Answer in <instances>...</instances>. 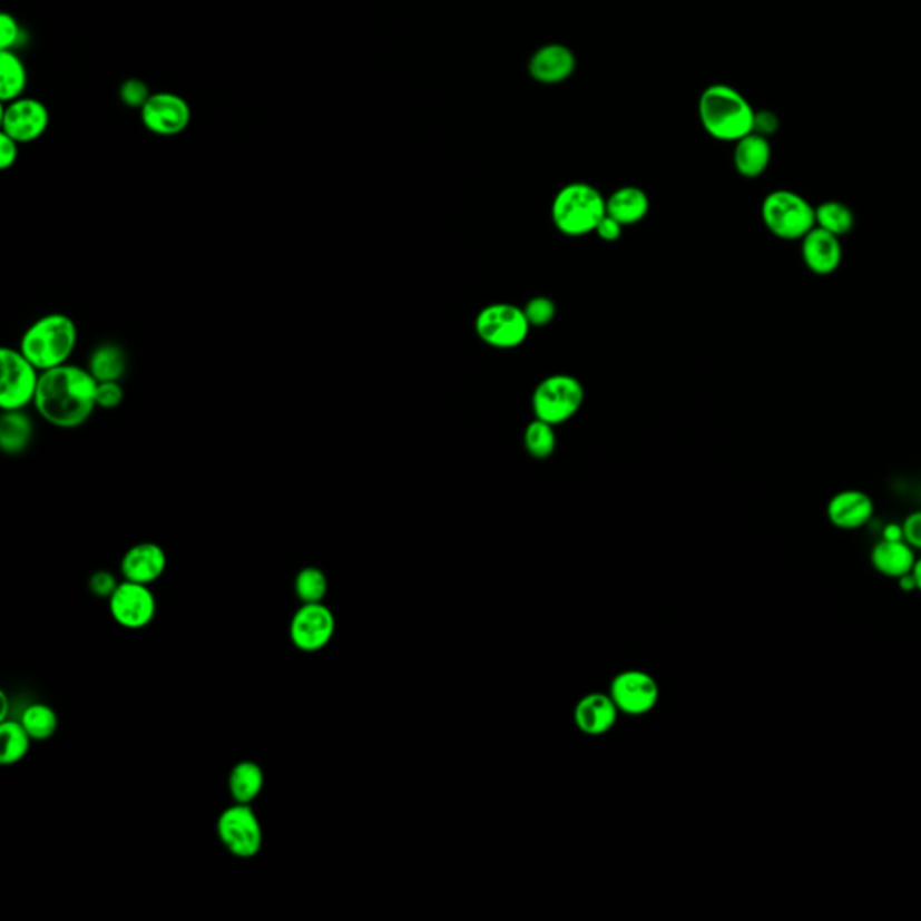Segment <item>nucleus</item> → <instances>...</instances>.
<instances>
[{
    "label": "nucleus",
    "instance_id": "1",
    "mask_svg": "<svg viewBox=\"0 0 921 921\" xmlns=\"http://www.w3.org/2000/svg\"><path fill=\"white\" fill-rule=\"evenodd\" d=\"M98 380L87 368L63 364L42 371L33 408L42 420L57 429H78L98 409Z\"/></svg>",
    "mask_w": 921,
    "mask_h": 921
},
{
    "label": "nucleus",
    "instance_id": "2",
    "mask_svg": "<svg viewBox=\"0 0 921 921\" xmlns=\"http://www.w3.org/2000/svg\"><path fill=\"white\" fill-rule=\"evenodd\" d=\"M756 117L753 105L731 85H709L698 98L702 128L722 143H736L756 130Z\"/></svg>",
    "mask_w": 921,
    "mask_h": 921
},
{
    "label": "nucleus",
    "instance_id": "3",
    "mask_svg": "<svg viewBox=\"0 0 921 921\" xmlns=\"http://www.w3.org/2000/svg\"><path fill=\"white\" fill-rule=\"evenodd\" d=\"M78 346V326L66 314H47L29 324L20 337L19 350L40 371L69 364Z\"/></svg>",
    "mask_w": 921,
    "mask_h": 921
},
{
    "label": "nucleus",
    "instance_id": "4",
    "mask_svg": "<svg viewBox=\"0 0 921 921\" xmlns=\"http://www.w3.org/2000/svg\"><path fill=\"white\" fill-rule=\"evenodd\" d=\"M605 215L607 198L592 184H566L552 198V224L569 238L595 233Z\"/></svg>",
    "mask_w": 921,
    "mask_h": 921
},
{
    "label": "nucleus",
    "instance_id": "5",
    "mask_svg": "<svg viewBox=\"0 0 921 921\" xmlns=\"http://www.w3.org/2000/svg\"><path fill=\"white\" fill-rule=\"evenodd\" d=\"M762 221L777 239L801 242L815 227V207L800 193L776 189L763 198Z\"/></svg>",
    "mask_w": 921,
    "mask_h": 921
},
{
    "label": "nucleus",
    "instance_id": "6",
    "mask_svg": "<svg viewBox=\"0 0 921 921\" xmlns=\"http://www.w3.org/2000/svg\"><path fill=\"white\" fill-rule=\"evenodd\" d=\"M585 402V389L572 374L557 373L538 382L531 396L535 418L561 425L578 414Z\"/></svg>",
    "mask_w": 921,
    "mask_h": 921
},
{
    "label": "nucleus",
    "instance_id": "7",
    "mask_svg": "<svg viewBox=\"0 0 921 921\" xmlns=\"http://www.w3.org/2000/svg\"><path fill=\"white\" fill-rule=\"evenodd\" d=\"M531 332L525 308L511 303H491L476 317V333L481 342L496 350L522 346Z\"/></svg>",
    "mask_w": 921,
    "mask_h": 921
},
{
    "label": "nucleus",
    "instance_id": "8",
    "mask_svg": "<svg viewBox=\"0 0 921 921\" xmlns=\"http://www.w3.org/2000/svg\"><path fill=\"white\" fill-rule=\"evenodd\" d=\"M2 382H0V409L2 411H23L33 405L37 398L40 374L33 362L23 356L19 347H2Z\"/></svg>",
    "mask_w": 921,
    "mask_h": 921
},
{
    "label": "nucleus",
    "instance_id": "9",
    "mask_svg": "<svg viewBox=\"0 0 921 921\" xmlns=\"http://www.w3.org/2000/svg\"><path fill=\"white\" fill-rule=\"evenodd\" d=\"M216 833L231 855L253 859L262 852L263 829L254 810L244 803H234L216 821Z\"/></svg>",
    "mask_w": 921,
    "mask_h": 921
},
{
    "label": "nucleus",
    "instance_id": "10",
    "mask_svg": "<svg viewBox=\"0 0 921 921\" xmlns=\"http://www.w3.org/2000/svg\"><path fill=\"white\" fill-rule=\"evenodd\" d=\"M108 610L117 625L128 630H139L154 621L157 599L148 585L125 580L108 598Z\"/></svg>",
    "mask_w": 921,
    "mask_h": 921
},
{
    "label": "nucleus",
    "instance_id": "11",
    "mask_svg": "<svg viewBox=\"0 0 921 921\" xmlns=\"http://www.w3.org/2000/svg\"><path fill=\"white\" fill-rule=\"evenodd\" d=\"M335 614L323 604H303L291 621L292 645L297 650L314 654L330 645L335 636Z\"/></svg>",
    "mask_w": 921,
    "mask_h": 921
},
{
    "label": "nucleus",
    "instance_id": "12",
    "mask_svg": "<svg viewBox=\"0 0 921 921\" xmlns=\"http://www.w3.org/2000/svg\"><path fill=\"white\" fill-rule=\"evenodd\" d=\"M192 121V108L177 94L160 92L150 96L143 105V123L157 136L172 137L183 134Z\"/></svg>",
    "mask_w": 921,
    "mask_h": 921
},
{
    "label": "nucleus",
    "instance_id": "13",
    "mask_svg": "<svg viewBox=\"0 0 921 921\" xmlns=\"http://www.w3.org/2000/svg\"><path fill=\"white\" fill-rule=\"evenodd\" d=\"M49 127V110L37 99H14L4 108L2 128L17 143H31Z\"/></svg>",
    "mask_w": 921,
    "mask_h": 921
},
{
    "label": "nucleus",
    "instance_id": "14",
    "mask_svg": "<svg viewBox=\"0 0 921 921\" xmlns=\"http://www.w3.org/2000/svg\"><path fill=\"white\" fill-rule=\"evenodd\" d=\"M576 70L572 49L564 43H546L529 57L528 75L540 85H558L569 80Z\"/></svg>",
    "mask_w": 921,
    "mask_h": 921
},
{
    "label": "nucleus",
    "instance_id": "15",
    "mask_svg": "<svg viewBox=\"0 0 921 921\" xmlns=\"http://www.w3.org/2000/svg\"><path fill=\"white\" fill-rule=\"evenodd\" d=\"M875 515V502L865 491L842 490L832 497L826 506V517L833 528L856 531L870 525Z\"/></svg>",
    "mask_w": 921,
    "mask_h": 921
},
{
    "label": "nucleus",
    "instance_id": "16",
    "mask_svg": "<svg viewBox=\"0 0 921 921\" xmlns=\"http://www.w3.org/2000/svg\"><path fill=\"white\" fill-rule=\"evenodd\" d=\"M842 256L841 238L817 225L801 239V259L815 276H832L841 267Z\"/></svg>",
    "mask_w": 921,
    "mask_h": 921
},
{
    "label": "nucleus",
    "instance_id": "17",
    "mask_svg": "<svg viewBox=\"0 0 921 921\" xmlns=\"http://www.w3.org/2000/svg\"><path fill=\"white\" fill-rule=\"evenodd\" d=\"M659 698V688L650 675L643 672H627L613 683V700L623 712L641 715L650 712Z\"/></svg>",
    "mask_w": 921,
    "mask_h": 921
},
{
    "label": "nucleus",
    "instance_id": "18",
    "mask_svg": "<svg viewBox=\"0 0 921 921\" xmlns=\"http://www.w3.org/2000/svg\"><path fill=\"white\" fill-rule=\"evenodd\" d=\"M168 558L159 543L143 542L125 552L121 560V575L125 580L150 585L159 580L166 571Z\"/></svg>",
    "mask_w": 921,
    "mask_h": 921
},
{
    "label": "nucleus",
    "instance_id": "19",
    "mask_svg": "<svg viewBox=\"0 0 921 921\" xmlns=\"http://www.w3.org/2000/svg\"><path fill=\"white\" fill-rule=\"evenodd\" d=\"M917 549H912L905 540H885L880 538L870 552V561L879 575L899 581L903 576L911 575L917 564Z\"/></svg>",
    "mask_w": 921,
    "mask_h": 921
},
{
    "label": "nucleus",
    "instance_id": "20",
    "mask_svg": "<svg viewBox=\"0 0 921 921\" xmlns=\"http://www.w3.org/2000/svg\"><path fill=\"white\" fill-rule=\"evenodd\" d=\"M772 159V146L767 136L751 131L748 136L736 140L733 164L738 175L744 178H758L767 172Z\"/></svg>",
    "mask_w": 921,
    "mask_h": 921
},
{
    "label": "nucleus",
    "instance_id": "21",
    "mask_svg": "<svg viewBox=\"0 0 921 921\" xmlns=\"http://www.w3.org/2000/svg\"><path fill=\"white\" fill-rule=\"evenodd\" d=\"M648 210H650V198L641 187H618L610 197H607V215L616 218L623 227H630L645 221Z\"/></svg>",
    "mask_w": 921,
    "mask_h": 921
},
{
    "label": "nucleus",
    "instance_id": "22",
    "mask_svg": "<svg viewBox=\"0 0 921 921\" xmlns=\"http://www.w3.org/2000/svg\"><path fill=\"white\" fill-rule=\"evenodd\" d=\"M616 702L605 695H589L576 707V724L587 735H604L616 722Z\"/></svg>",
    "mask_w": 921,
    "mask_h": 921
},
{
    "label": "nucleus",
    "instance_id": "23",
    "mask_svg": "<svg viewBox=\"0 0 921 921\" xmlns=\"http://www.w3.org/2000/svg\"><path fill=\"white\" fill-rule=\"evenodd\" d=\"M33 420L23 411H2L0 418V447L4 454L19 455L33 441Z\"/></svg>",
    "mask_w": 921,
    "mask_h": 921
},
{
    "label": "nucleus",
    "instance_id": "24",
    "mask_svg": "<svg viewBox=\"0 0 921 921\" xmlns=\"http://www.w3.org/2000/svg\"><path fill=\"white\" fill-rule=\"evenodd\" d=\"M127 351L116 342H104L94 347L87 370L98 382H119L127 373Z\"/></svg>",
    "mask_w": 921,
    "mask_h": 921
},
{
    "label": "nucleus",
    "instance_id": "25",
    "mask_svg": "<svg viewBox=\"0 0 921 921\" xmlns=\"http://www.w3.org/2000/svg\"><path fill=\"white\" fill-rule=\"evenodd\" d=\"M265 785V774L259 763L244 760L236 763L229 774V792L234 803L251 805L257 795L262 794Z\"/></svg>",
    "mask_w": 921,
    "mask_h": 921
},
{
    "label": "nucleus",
    "instance_id": "26",
    "mask_svg": "<svg viewBox=\"0 0 921 921\" xmlns=\"http://www.w3.org/2000/svg\"><path fill=\"white\" fill-rule=\"evenodd\" d=\"M815 225L842 238L855 229V215L844 202L826 200L815 207Z\"/></svg>",
    "mask_w": 921,
    "mask_h": 921
},
{
    "label": "nucleus",
    "instance_id": "27",
    "mask_svg": "<svg viewBox=\"0 0 921 921\" xmlns=\"http://www.w3.org/2000/svg\"><path fill=\"white\" fill-rule=\"evenodd\" d=\"M26 67L20 58L11 51L0 52V98L6 104L20 98L26 89Z\"/></svg>",
    "mask_w": 921,
    "mask_h": 921
},
{
    "label": "nucleus",
    "instance_id": "28",
    "mask_svg": "<svg viewBox=\"0 0 921 921\" xmlns=\"http://www.w3.org/2000/svg\"><path fill=\"white\" fill-rule=\"evenodd\" d=\"M0 738H2V754H0V763L2 765H14V763L22 762L28 756L29 748H31V736L28 731L23 729V725L17 721H4L0 725Z\"/></svg>",
    "mask_w": 921,
    "mask_h": 921
},
{
    "label": "nucleus",
    "instance_id": "29",
    "mask_svg": "<svg viewBox=\"0 0 921 921\" xmlns=\"http://www.w3.org/2000/svg\"><path fill=\"white\" fill-rule=\"evenodd\" d=\"M20 724L28 731L29 736L38 742L51 738L58 731V715L51 706L42 702H33L20 715Z\"/></svg>",
    "mask_w": 921,
    "mask_h": 921
},
{
    "label": "nucleus",
    "instance_id": "30",
    "mask_svg": "<svg viewBox=\"0 0 921 921\" xmlns=\"http://www.w3.org/2000/svg\"><path fill=\"white\" fill-rule=\"evenodd\" d=\"M526 452L533 459H549L557 450V432L555 425L535 418L529 421L525 431Z\"/></svg>",
    "mask_w": 921,
    "mask_h": 921
},
{
    "label": "nucleus",
    "instance_id": "31",
    "mask_svg": "<svg viewBox=\"0 0 921 921\" xmlns=\"http://www.w3.org/2000/svg\"><path fill=\"white\" fill-rule=\"evenodd\" d=\"M295 596L301 604H323L327 592V578L319 567H304L294 581Z\"/></svg>",
    "mask_w": 921,
    "mask_h": 921
},
{
    "label": "nucleus",
    "instance_id": "32",
    "mask_svg": "<svg viewBox=\"0 0 921 921\" xmlns=\"http://www.w3.org/2000/svg\"><path fill=\"white\" fill-rule=\"evenodd\" d=\"M525 314L531 327H546L557 317V303L546 295H535L526 303Z\"/></svg>",
    "mask_w": 921,
    "mask_h": 921
},
{
    "label": "nucleus",
    "instance_id": "33",
    "mask_svg": "<svg viewBox=\"0 0 921 921\" xmlns=\"http://www.w3.org/2000/svg\"><path fill=\"white\" fill-rule=\"evenodd\" d=\"M96 400H98L99 409L114 411V409L119 408L123 400H125V389H123L119 382H99Z\"/></svg>",
    "mask_w": 921,
    "mask_h": 921
},
{
    "label": "nucleus",
    "instance_id": "34",
    "mask_svg": "<svg viewBox=\"0 0 921 921\" xmlns=\"http://www.w3.org/2000/svg\"><path fill=\"white\" fill-rule=\"evenodd\" d=\"M117 585H119V581L116 580V576L108 571L94 572L89 578L90 592L98 596V598H110L114 590L117 589Z\"/></svg>",
    "mask_w": 921,
    "mask_h": 921
},
{
    "label": "nucleus",
    "instance_id": "35",
    "mask_svg": "<svg viewBox=\"0 0 921 921\" xmlns=\"http://www.w3.org/2000/svg\"><path fill=\"white\" fill-rule=\"evenodd\" d=\"M20 40V26L17 19L10 13H2L0 17V47L2 51H10Z\"/></svg>",
    "mask_w": 921,
    "mask_h": 921
},
{
    "label": "nucleus",
    "instance_id": "36",
    "mask_svg": "<svg viewBox=\"0 0 921 921\" xmlns=\"http://www.w3.org/2000/svg\"><path fill=\"white\" fill-rule=\"evenodd\" d=\"M903 540L921 552V510L912 511L902 522Z\"/></svg>",
    "mask_w": 921,
    "mask_h": 921
},
{
    "label": "nucleus",
    "instance_id": "37",
    "mask_svg": "<svg viewBox=\"0 0 921 921\" xmlns=\"http://www.w3.org/2000/svg\"><path fill=\"white\" fill-rule=\"evenodd\" d=\"M623 229H625V227H623L616 218L605 215L601 222H599L598 227H596L595 234L601 242L613 244V242H618V239L621 238Z\"/></svg>",
    "mask_w": 921,
    "mask_h": 921
},
{
    "label": "nucleus",
    "instance_id": "38",
    "mask_svg": "<svg viewBox=\"0 0 921 921\" xmlns=\"http://www.w3.org/2000/svg\"><path fill=\"white\" fill-rule=\"evenodd\" d=\"M123 99H125V104L131 105V107H137V105H145L150 96H148V90H146V85L140 84L137 80H130L125 84L121 90Z\"/></svg>",
    "mask_w": 921,
    "mask_h": 921
},
{
    "label": "nucleus",
    "instance_id": "39",
    "mask_svg": "<svg viewBox=\"0 0 921 921\" xmlns=\"http://www.w3.org/2000/svg\"><path fill=\"white\" fill-rule=\"evenodd\" d=\"M19 159V143L8 134L0 136V168L10 169Z\"/></svg>",
    "mask_w": 921,
    "mask_h": 921
},
{
    "label": "nucleus",
    "instance_id": "40",
    "mask_svg": "<svg viewBox=\"0 0 921 921\" xmlns=\"http://www.w3.org/2000/svg\"><path fill=\"white\" fill-rule=\"evenodd\" d=\"M882 538H885V540H902V538H903L902 525H896V522H891V525L885 526V528L882 529Z\"/></svg>",
    "mask_w": 921,
    "mask_h": 921
},
{
    "label": "nucleus",
    "instance_id": "41",
    "mask_svg": "<svg viewBox=\"0 0 921 921\" xmlns=\"http://www.w3.org/2000/svg\"><path fill=\"white\" fill-rule=\"evenodd\" d=\"M8 712H10V700L6 692H0V721H8Z\"/></svg>",
    "mask_w": 921,
    "mask_h": 921
},
{
    "label": "nucleus",
    "instance_id": "42",
    "mask_svg": "<svg viewBox=\"0 0 921 921\" xmlns=\"http://www.w3.org/2000/svg\"><path fill=\"white\" fill-rule=\"evenodd\" d=\"M912 578H914L917 590L921 595V555L917 558V564H914V569H912Z\"/></svg>",
    "mask_w": 921,
    "mask_h": 921
}]
</instances>
